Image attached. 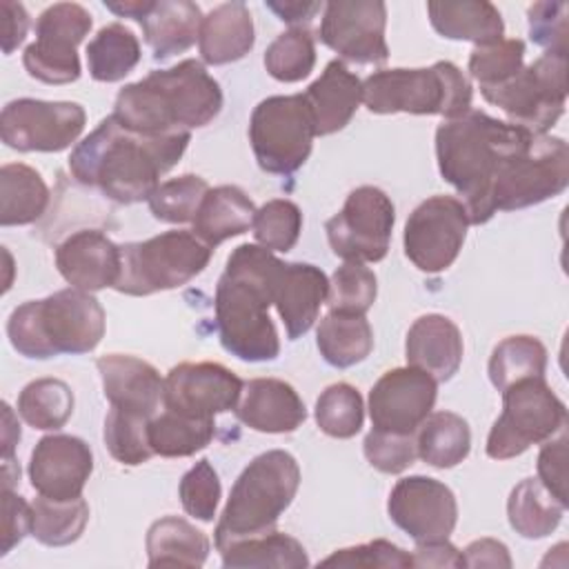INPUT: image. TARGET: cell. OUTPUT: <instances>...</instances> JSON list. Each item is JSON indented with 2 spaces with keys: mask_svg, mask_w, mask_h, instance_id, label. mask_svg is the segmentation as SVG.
<instances>
[{
  "mask_svg": "<svg viewBox=\"0 0 569 569\" xmlns=\"http://www.w3.org/2000/svg\"><path fill=\"white\" fill-rule=\"evenodd\" d=\"M140 62V42L120 22L102 27L87 44V67L96 82H120Z\"/></svg>",
  "mask_w": 569,
  "mask_h": 569,
  "instance_id": "38",
  "label": "cell"
},
{
  "mask_svg": "<svg viewBox=\"0 0 569 569\" xmlns=\"http://www.w3.org/2000/svg\"><path fill=\"white\" fill-rule=\"evenodd\" d=\"M84 122L87 113L78 102L18 98L7 102L0 113V138L22 153H56L80 138Z\"/></svg>",
  "mask_w": 569,
  "mask_h": 569,
  "instance_id": "14",
  "label": "cell"
},
{
  "mask_svg": "<svg viewBox=\"0 0 569 569\" xmlns=\"http://www.w3.org/2000/svg\"><path fill=\"white\" fill-rule=\"evenodd\" d=\"M320 356L336 369L362 362L373 349V331L365 316L329 311L316 331Z\"/></svg>",
  "mask_w": 569,
  "mask_h": 569,
  "instance_id": "32",
  "label": "cell"
},
{
  "mask_svg": "<svg viewBox=\"0 0 569 569\" xmlns=\"http://www.w3.org/2000/svg\"><path fill=\"white\" fill-rule=\"evenodd\" d=\"M387 513L416 542L447 540L458 522V502L445 482L429 476H409L391 489Z\"/></svg>",
  "mask_w": 569,
  "mask_h": 569,
  "instance_id": "17",
  "label": "cell"
},
{
  "mask_svg": "<svg viewBox=\"0 0 569 569\" xmlns=\"http://www.w3.org/2000/svg\"><path fill=\"white\" fill-rule=\"evenodd\" d=\"M282 260L260 244H240L216 284L213 311L222 347L244 362L278 358L280 338L269 307Z\"/></svg>",
  "mask_w": 569,
  "mask_h": 569,
  "instance_id": "3",
  "label": "cell"
},
{
  "mask_svg": "<svg viewBox=\"0 0 569 569\" xmlns=\"http://www.w3.org/2000/svg\"><path fill=\"white\" fill-rule=\"evenodd\" d=\"M149 420L147 416L122 411L111 407L104 418V445L113 460L127 467L147 462L153 456L149 445Z\"/></svg>",
  "mask_w": 569,
  "mask_h": 569,
  "instance_id": "43",
  "label": "cell"
},
{
  "mask_svg": "<svg viewBox=\"0 0 569 569\" xmlns=\"http://www.w3.org/2000/svg\"><path fill=\"white\" fill-rule=\"evenodd\" d=\"M220 493H222L220 478L207 458L198 460L182 476L180 487H178L182 509L202 522L213 520L218 502H220Z\"/></svg>",
  "mask_w": 569,
  "mask_h": 569,
  "instance_id": "49",
  "label": "cell"
},
{
  "mask_svg": "<svg viewBox=\"0 0 569 569\" xmlns=\"http://www.w3.org/2000/svg\"><path fill=\"white\" fill-rule=\"evenodd\" d=\"M91 13L78 2H56L36 20V40L24 49L27 73L44 84H69L82 73L78 44L91 31Z\"/></svg>",
  "mask_w": 569,
  "mask_h": 569,
  "instance_id": "13",
  "label": "cell"
},
{
  "mask_svg": "<svg viewBox=\"0 0 569 569\" xmlns=\"http://www.w3.org/2000/svg\"><path fill=\"white\" fill-rule=\"evenodd\" d=\"M502 393V413L487 436V456L509 460L567 427V407L545 378H525Z\"/></svg>",
  "mask_w": 569,
  "mask_h": 569,
  "instance_id": "9",
  "label": "cell"
},
{
  "mask_svg": "<svg viewBox=\"0 0 569 569\" xmlns=\"http://www.w3.org/2000/svg\"><path fill=\"white\" fill-rule=\"evenodd\" d=\"M565 509L567 507L538 478L518 482L507 500L511 529L531 540L549 536L560 525Z\"/></svg>",
  "mask_w": 569,
  "mask_h": 569,
  "instance_id": "35",
  "label": "cell"
},
{
  "mask_svg": "<svg viewBox=\"0 0 569 569\" xmlns=\"http://www.w3.org/2000/svg\"><path fill=\"white\" fill-rule=\"evenodd\" d=\"M60 276L80 291L113 287L120 276V244L98 229H80L56 247Z\"/></svg>",
  "mask_w": 569,
  "mask_h": 569,
  "instance_id": "21",
  "label": "cell"
},
{
  "mask_svg": "<svg viewBox=\"0 0 569 569\" xmlns=\"http://www.w3.org/2000/svg\"><path fill=\"white\" fill-rule=\"evenodd\" d=\"M256 42L253 18L244 2H222L202 18L198 49L204 64L220 67L242 60Z\"/></svg>",
  "mask_w": 569,
  "mask_h": 569,
  "instance_id": "27",
  "label": "cell"
},
{
  "mask_svg": "<svg viewBox=\"0 0 569 569\" xmlns=\"http://www.w3.org/2000/svg\"><path fill=\"white\" fill-rule=\"evenodd\" d=\"M547 349L533 336H509L500 340L489 358V380L498 391L525 378H545Z\"/></svg>",
  "mask_w": 569,
  "mask_h": 569,
  "instance_id": "40",
  "label": "cell"
},
{
  "mask_svg": "<svg viewBox=\"0 0 569 569\" xmlns=\"http://www.w3.org/2000/svg\"><path fill=\"white\" fill-rule=\"evenodd\" d=\"M376 293V273L362 262H345L333 271L325 302L329 305V311L365 316L371 309Z\"/></svg>",
  "mask_w": 569,
  "mask_h": 569,
  "instance_id": "47",
  "label": "cell"
},
{
  "mask_svg": "<svg viewBox=\"0 0 569 569\" xmlns=\"http://www.w3.org/2000/svg\"><path fill=\"white\" fill-rule=\"evenodd\" d=\"M11 347L33 360L89 353L104 336V309L87 291L62 289L18 305L7 320Z\"/></svg>",
  "mask_w": 569,
  "mask_h": 569,
  "instance_id": "5",
  "label": "cell"
},
{
  "mask_svg": "<svg viewBox=\"0 0 569 569\" xmlns=\"http://www.w3.org/2000/svg\"><path fill=\"white\" fill-rule=\"evenodd\" d=\"M251 229L260 247L287 253L300 238L302 211L296 202L287 198H273L256 209Z\"/></svg>",
  "mask_w": 569,
  "mask_h": 569,
  "instance_id": "46",
  "label": "cell"
},
{
  "mask_svg": "<svg viewBox=\"0 0 569 569\" xmlns=\"http://www.w3.org/2000/svg\"><path fill=\"white\" fill-rule=\"evenodd\" d=\"M31 536L47 547H64L76 542L89 520L87 500H53V498H36L31 502Z\"/></svg>",
  "mask_w": 569,
  "mask_h": 569,
  "instance_id": "39",
  "label": "cell"
},
{
  "mask_svg": "<svg viewBox=\"0 0 569 569\" xmlns=\"http://www.w3.org/2000/svg\"><path fill=\"white\" fill-rule=\"evenodd\" d=\"M327 293L329 278L320 267L309 262H282L273 289V305L289 340L302 338L313 327Z\"/></svg>",
  "mask_w": 569,
  "mask_h": 569,
  "instance_id": "23",
  "label": "cell"
},
{
  "mask_svg": "<svg viewBox=\"0 0 569 569\" xmlns=\"http://www.w3.org/2000/svg\"><path fill=\"white\" fill-rule=\"evenodd\" d=\"M316 129L302 93L269 96L249 120V142L258 167L273 176L296 173L309 158Z\"/></svg>",
  "mask_w": 569,
  "mask_h": 569,
  "instance_id": "11",
  "label": "cell"
},
{
  "mask_svg": "<svg viewBox=\"0 0 569 569\" xmlns=\"http://www.w3.org/2000/svg\"><path fill=\"white\" fill-rule=\"evenodd\" d=\"M431 27L447 40H469L491 44L502 40L505 22L500 11L487 0H458V2H429Z\"/></svg>",
  "mask_w": 569,
  "mask_h": 569,
  "instance_id": "30",
  "label": "cell"
},
{
  "mask_svg": "<svg viewBox=\"0 0 569 569\" xmlns=\"http://www.w3.org/2000/svg\"><path fill=\"white\" fill-rule=\"evenodd\" d=\"M222 109V89L200 60L187 58L171 69H156L124 84L113 118L140 133H176L209 124Z\"/></svg>",
  "mask_w": 569,
  "mask_h": 569,
  "instance_id": "4",
  "label": "cell"
},
{
  "mask_svg": "<svg viewBox=\"0 0 569 569\" xmlns=\"http://www.w3.org/2000/svg\"><path fill=\"white\" fill-rule=\"evenodd\" d=\"M236 418L260 433H291L307 420L298 391L278 378H253L244 382L236 405Z\"/></svg>",
  "mask_w": 569,
  "mask_h": 569,
  "instance_id": "24",
  "label": "cell"
},
{
  "mask_svg": "<svg viewBox=\"0 0 569 569\" xmlns=\"http://www.w3.org/2000/svg\"><path fill=\"white\" fill-rule=\"evenodd\" d=\"M538 480L567 507V433L565 429L553 440L542 442L538 453Z\"/></svg>",
  "mask_w": 569,
  "mask_h": 569,
  "instance_id": "53",
  "label": "cell"
},
{
  "mask_svg": "<svg viewBox=\"0 0 569 569\" xmlns=\"http://www.w3.org/2000/svg\"><path fill=\"white\" fill-rule=\"evenodd\" d=\"M300 487V467L289 451L271 449L256 456L238 476L216 525L218 551L233 542L276 529L280 513Z\"/></svg>",
  "mask_w": 569,
  "mask_h": 569,
  "instance_id": "6",
  "label": "cell"
},
{
  "mask_svg": "<svg viewBox=\"0 0 569 569\" xmlns=\"http://www.w3.org/2000/svg\"><path fill=\"white\" fill-rule=\"evenodd\" d=\"M462 333L453 320L440 313L420 316L407 333V365L429 373L436 382H447L462 362Z\"/></svg>",
  "mask_w": 569,
  "mask_h": 569,
  "instance_id": "26",
  "label": "cell"
},
{
  "mask_svg": "<svg viewBox=\"0 0 569 569\" xmlns=\"http://www.w3.org/2000/svg\"><path fill=\"white\" fill-rule=\"evenodd\" d=\"M49 204V187L42 176L22 162H9L0 169V224H31Z\"/></svg>",
  "mask_w": 569,
  "mask_h": 569,
  "instance_id": "33",
  "label": "cell"
},
{
  "mask_svg": "<svg viewBox=\"0 0 569 569\" xmlns=\"http://www.w3.org/2000/svg\"><path fill=\"white\" fill-rule=\"evenodd\" d=\"M396 209L391 198L371 184L353 189L342 209L327 220L331 251L345 262H380L391 242Z\"/></svg>",
  "mask_w": 569,
  "mask_h": 569,
  "instance_id": "12",
  "label": "cell"
},
{
  "mask_svg": "<svg viewBox=\"0 0 569 569\" xmlns=\"http://www.w3.org/2000/svg\"><path fill=\"white\" fill-rule=\"evenodd\" d=\"M418 458L436 469L460 465L471 449V431L462 416L453 411H431L416 431Z\"/></svg>",
  "mask_w": 569,
  "mask_h": 569,
  "instance_id": "34",
  "label": "cell"
},
{
  "mask_svg": "<svg viewBox=\"0 0 569 569\" xmlns=\"http://www.w3.org/2000/svg\"><path fill=\"white\" fill-rule=\"evenodd\" d=\"M2 409H4V429H2V456H4V460H7V458H13V449H16L18 440H20V425L13 420V411H11V407H9L7 402L2 405Z\"/></svg>",
  "mask_w": 569,
  "mask_h": 569,
  "instance_id": "60",
  "label": "cell"
},
{
  "mask_svg": "<svg viewBox=\"0 0 569 569\" xmlns=\"http://www.w3.org/2000/svg\"><path fill=\"white\" fill-rule=\"evenodd\" d=\"M316 422L331 438H353L362 429L365 405L356 387L347 382L329 385L316 400Z\"/></svg>",
  "mask_w": 569,
  "mask_h": 569,
  "instance_id": "42",
  "label": "cell"
},
{
  "mask_svg": "<svg viewBox=\"0 0 569 569\" xmlns=\"http://www.w3.org/2000/svg\"><path fill=\"white\" fill-rule=\"evenodd\" d=\"M153 2H156V0H120V2H116V0H104V7H107L109 11H113L116 16H120V18L142 20V18L151 11Z\"/></svg>",
  "mask_w": 569,
  "mask_h": 569,
  "instance_id": "59",
  "label": "cell"
},
{
  "mask_svg": "<svg viewBox=\"0 0 569 569\" xmlns=\"http://www.w3.org/2000/svg\"><path fill=\"white\" fill-rule=\"evenodd\" d=\"M316 136H331L345 129L362 102V80L342 62H327L320 78H316L302 93Z\"/></svg>",
  "mask_w": 569,
  "mask_h": 569,
  "instance_id": "25",
  "label": "cell"
},
{
  "mask_svg": "<svg viewBox=\"0 0 569 569\" xmlns=\"http://www.w3.org/2000/svg\"><path fill=\"white\" fill-rule=\"evenodd\" d=\"M387 7L380 0H333L325 4L320 42L342 60L382 64L389 58L385 40Z\"/></svg>",
  "mask_w": 569,
  "mask_h": 569,
  "instance_id": "16",
  "label": "cell"
},
{
  "mask_svg": "<svg viewBox=\"0 0 569 569\" xmlns=\"http://www.w3.org/2000/svg\"><path fill=\"white\" fill-rule=\"evenodd\" d=\"M93 471L91 447L69 433H51L38 440L29 460L31 487L53 500H73Z\"/></svg>",
  "mask_w": 569,
  "mask_h": 569,
  "instance_id": "20",
  "label": "cell"
},
{
  "mask_svg": "<svg viewBox=\"0 0 569 569\" xmlns=\"http://www.w3.org/2000/svg\"><path fill=\"white\" fill-rule=\"evenodd\" d=\"M322 567H362V569H407L413 567L409 551L389 540H371L365 545L333 551L320 562Z\"/></svg>",
  "mask_w": 569,
  "mask_h": 569,
  "instance_id": "51",
  "label": "cell"
},
{
  "mask_svg": "<svg viewBox=\"0 0 569 569\" xmlns=\"http://www.w3.org/2000/svg\"><path fill=\"white\" fill-rule=\"evenodd\" d=\"M0 20H2V51L9 56L27 38L29 13L20 2L2 0L0 2Z\"/></svg>",
  "mask_w": 569,
  "mask_h": 569,
  "instance_id": "55",
  "label": "cell"
},
{
  "mask_svg": "<svg viewBox=\"0 0 569 569\" xmlns=\"http://www.w3.org/2000/svg\"><path fill=\"white\" fill-rule=\"evenodd\" d=\"M256 207L251 198L236 184H220L207 191L193 218V233L216 249L220 242L249 231Z\"/></svg>",
  "mask_w": 569,
  "mask_h": 569,
  "instance_id": "29",
  "label": "cell"
},
{
  "mask_svg": "<svg viewBox=\"0 0 569 569\" xmlns=\"http://www.w3.org/2000/svg\"><path fill=\"white\" fill-rule=\"evenodd\" d=\"M438 398V382L416 369L398 367L378 378L369 391L371 427L391 433H416L431 413Z\"/></svg>",
  "mask_w": 569,
  "mask_h": 569,
  "instance_id": "18",
  "label": "cell"
},
{
  "mask_svg": "<svg viewBox=\"0 0 569 569\" xmlns=\"http://www.w3.org/2000/svg\"><path fill=\"white\" fill-rule=\"evenodd\" d=\"M216 433L213 418H193L171 409L149 420V445L156 456L187 458L202 451Z\"/></svg>",
  "mask_w": 569,
  "mask_h": 569,
  "instance_id": "37",
  "label": "cell"
},
{
  "mask_svg": "<svg viewBox=\"0 0 569 569\" xmlns=\"http://www.w3.org/2000/svg\"><path fill=\"white\" fill-rule=\"evenodd\" d=\"M313 64L316 42L313 36L302 27L280 33L264 51V69L280 82L305 80L313 71Z\"/></svg>",
  "mask_w": 569,
  "mask_h": 569,
  "instance_id": "44",
  "label": "cell"
},
{
  "mask_svg": "<svg viewBox=\"0 0 569 569\" xmlns=\"http://www.w3.org/2000/svg\"><path fill=\"white\" fill-rule=\"evenodd\" d=\"M440 176L460 193L469 224L560 196L569 184V147L558 136L491 118L485 111L436 129Z\"/></svg>",
  "mask_w": 569,
  "mask_h": 569,
  "instance_id": "1",
  "label": "cell"
},
{
  "mask_svg": "<svg viewBox=\"0 0 569 569\" xmlns=\"http://www.w3.org/2000/svg\"><path fill=\"white\" fill-rule=\"evenodd\" d=\"M222 565L227 569H247V567H276V569H305L309 558L305 547L287 533L269 531L256 538H247L229 545L220 551Z\"/></svg>",
  "mask_w": 569,
  "mask_h": 569,
  "instance_id": "36",
  "label": "cell"
},
{
  "mask_svg": "<svg viewBox=\"0 0 569 569\" xmlns=\"http://www.w3.org/2000/svg\"><path fill=\"white\" fill-rule=\"evenodd\" d=\"M267 9H271L278 20L287 22V24H302V22H309L320 9H325L322 2H300V0H293V2H273V0H267L264 2Z\"/></svg>",
  "mask_w": 569,
  "mask_h": 569,
  "instance_id": "58",
  "label": "cell"
},
{
  "mask_svg": "<svg viewBox=\"0 0 569 569\" xmlns=\"http://www.w3.org/2000/svg\"><path fill=\"white\" fill-rule=\"evenodd\" d=\"M465 567H511V556L509 549L493 538H480L467 545L462 551Z\"/></svg>",
  "mask_w": 569,
  "mask_h": 569,
  "instance_id": "57",
  "label": "cell"
},
{
  "mask_svg": "<svg viewBox=\"0 0 569 569\" xmlns=\"http://www.w3.org/2000/svg\"><path fill=\"white\" fill-rule=\"evenodd\" d=\"M413 567H465L462 551H458L449 538L447 540H431V542H416L411 553Z\"/></svg>",
  "mask_w": 569,
  "mask_h": 569,
  "instance_id": "56",
  "label": "cell"
},
{
  "mask_svg": "<svg viewBox=\"0 0 569 569\" xmlns=\"http://www.w3.org/2000/svg\"><path fill=\"white\" fill-rule=\"evenodd\" d=\"M104 398L111 407L153 418L164 398V380L147 360L124 353H109L96 362Z\"/></svg>",
  "mask_w": 569,
  "mask_h": 569,
  "instance_id": "22",
  "label": "cell"
},
{
  "mask_svg": "<svg viewBox=\"0 0 569 569\" xmlns=\"http://www.w3.org/2000/svg\"><path fill=\"white\" fill-rule=\"evenodd\" d=\"M31 505L13 493V489H2V545L0 556H7L27 533H31Z\"/></svg>",
  "mask_w": 569,
  "mask_h": 569,
  "instance_id": "54",
  "label": "cell"
},
{
  "mask_svg": "<svg viewBox=\"0 0 569 569\" xmlns=\"http://www.w3.org/2000/svg\"><path fill=\"white\" fill-rule=\"evenodd\" d=\"M365 458L382 473H402L418 458L416 433H391L371 429L362 442Z\"/></svg>",
  "mask_w": 569,
  "mask_h": 569,
  "instance_id": "50",
  "label": "cell"
},
{
  "mask_svg": "<svg viewBox=\"0 0 569 569\" xmlns=\"http://www.w3.org/2000/svg\"><path fill=\"white\" fill-rule=\"evenodd\" d=\"M567 13L569 7L562 0L533 2L527 11L529 38L549 53H567Z\"/></svg>",
  "mask_w": 569,
  "mask_h": 569,
  "instance_id": "52",
  "label": "cell"
},
{
  "mask_svg": "<svg viewBox=\"0 0 569 569\" xmlns=\"http://www.w3.org/2000/svg\"><path fill=\"white\" fill-rule=\"evenodd\" d=\"M156 60L187 51L200 36L202 11L189 0H156L151 11L138 20Z\"/></svg>",
  "mask_w": 569,
  "mask_h": 569,
  "instance_id": "28",
  "label": "cell"
},
{
  "mask_svg": "<svg viewBox=\"0 0 569 569\" xmlns=\"http://www.w3.org/2000/svg\"><path fill=\"white\" fill-rule=\"evenodd\" d=\"M207 191L209 184L204 178L184 173L160 182L147 202L156 220L169 224H184L193 222Z\"/></svg>",
  "mask_w": 569,
  "mask_h": 569,
  "instance_id": "45",
  "label": "cell"
},
{
  "mask_svg": "<svg viewBox=\"0 0 569 569\" xmlns=\"http://www.w3.org/2000/svg\"><path fill=\"white\" fill-rule=\"evenodd\" d=\"M144 542L149 567H202L211 549L204 531L178 516L156 520Z\"/></svg>",
  "mask_w": 569,
  "mask_h": 569,
  "instance_id": "31",
  "label": "cell"
},
{
  "mask_svg": "<svg viewBox=\"0 0 569 569\" xmlns=\"http://www.w3.org/2000/svg\"><path fill=\"white\" fill-rule=\"evenodd\" d=\"M482 98L502 109L513 124L547 133L567 104V53L545 51L509 80L480 89Z\"/></svg>",
  "mask_w": 569,
  "mask_h": 569,
  "instance_id": "10",
  "label": "cell"
},
{
  "mask_svg": "<svg viewBox=\"0 0 569 569\" xmlns=\"http://www.w3.org/2000/svg\"><path fill=\"white\" fill-rule=\"evenodd\" d=\"M467 209L458 198L433 196L422 200L405 224V256L425 273L449 269L467 238Z\"/></svg>",
  "mask_w": 569,
  "mask_h": 569,
  "instance_id": "15",
  "label": "cell"
},
{
  "mask_svg": "<svg viewBox=\"0 0 569 569\" xmlns=\"http://www.w3.org/2000/svg\"><path fill=\"white\" fill-rule=\"evenodd\" d=\"M525 42L518 38H502L491 44H478L469 53V73L485 87H496L516 76L525 64Z\"/></svg>",
  "mask_w": 569,
  "mask_h": 569,
  "instance_id": "48",
  "label": "cell"
},
{
  "mask_svg": "<svg viewBox=\"0 0 569 569\" xmlns=\"http://www.w3.org/2000/svg\"><path fill=\"white\" fill-rule=\"evenodd\" d=\"M18 413L33 429L56 431L73 413V391L58 378L31 380L18 396Z\"/></svg>",
  "mask_w": 569,
  "mask_h": 569,
  "instance_id": "41",
  "label": "cell"
},
{
  "mask_svg": "<svg viewBox=\"0 0 569 569\" xmlns=\"http://www.w3.org/2000/svg\"><path fill=\"white\" fill-rule=\"evenodd\" d=\"M211 253L209 244L184 229L120 244V276L113 289L127 296L178 289L204 271Z\"/></svg>",
  "mask_w": 569,
  "mask_h": 569,
  "instance_id": "8",
  "label": "cell"
},
{
  "mask_svg": "<svg viewBox=\"0 0 569 569\" xmlns=\"http://www.w3.org/2000/svg\"><path fill=\"white\" fill-rule=\"evenodd\" d=\"M362 102L371 113L453 120L471 109V82L447 60L422 69H380L362 80Z\"/></svg>",
  "mask_w": 569,
  "mask_h": 569,
  "instance_id": "7",
  "label": "cell"
},
{
  "mask_svg": "<svg viewBox=\"0 0 569 569\" xmlns=\"http://www.w3.org/2000/svg\"><path fill=\"white\" fill-rule=\"evenodd\" d=\"M189 131L176 133H140L107 116L69 156L73 178L98 189L118 204H136L149 200L160 178L173 169L187 144Z\"/></svg>",
  "mask_w": 569,
  "mask_h": 569,
  "instance_id": "2",
  "label": "cell"
},
{
  "mask_svg": "<svg viewBox=\"0 0 569 569\" xmlns=\"http://www.w3.org/2000/svg\"><path fill=\"white\" fill-rule=\"evenodd\" d=\"M244 382L218 362H180L164 378V409L216 418L236 409Z\"/></svg>",
  "mask_w": 569,
  "mask_h": 569,
  "instance_id": "19",
  "label": "cell"
}]
</instances>
